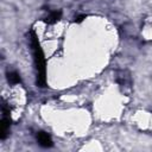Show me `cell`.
<instances>
[{"mask_svg": "<svg viewBox=\"0 0 152 152\" xmlns=\"http://www.w3.org/2000/svg\"><path fill=\"white\" fill-rule=\"evenodd\" d=\"M31 48L33 52L34 64L37 68V84L39 87H44L45 86V58L34 32H31Z\"/></svg>", "mask_w": 152, "mask_h": 152, "instance_id": "1", "label": "cell"}, {"mask_svg": "<svg viewBox=\"0 0 152 152\" xmlns=\"http://www.w3.org/2000/svg\"><path fill=\"white\" fill-rule=\"evenodd\" d=\"M2 113H4V116L1 119V124H0V138L4 140L7 134H8V131H10V125H11V119L8 116L10 114V110L4 106L2 107Z\"/></svg>", "mask_w": 152, "mask_h": 152, "instance_id": "2", "label": "cell"}, {"mask_svg": "<svg viewBox=\"0 0 152 152\" xmlns=\"http://www.w3.org/2000/svg\"><path fill=\"white\" fill-rule=\"evenodd\" d=\"M37 140H38V144L42 146V147H51L52 146V139L51 137L45 133V132H39L37 134Z\"/></svg>", "mask_w": 152, "mask_h": 152, "instance_id": "3", "label": "cell"}, {"mask_svg": "<svg viewBox=\"0 0 152 152\" xmlns=\"http://www.w3.org/2000/svg\"><path fill=\"white\" fill-rule=\"evenodd\" d=\"M7 80L11 84H18L20 82V76L17 71H11L7 74Z\"/></svg>", "mask_w": 152, "mask_h": 152, "instance_id": "4", "label": "cell"}, {"mask_svg": "<svg viewBox=\"0 0 152 152\" xmlns=\"http://www.w3.org/2000/svg\"><path fill=\"white\" fill-rule=\"evenodd\" d=\"M61 15H62V12L61 11H56V12H52L50 15H49V18H48V21H50V23H55V21H57L59 18H61Z\"/></svg>", "mask_w": 152, "mask_h": 152, "instance_id": "5", "label": "cell"}]
</instances>
